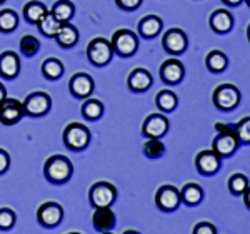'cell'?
<instances>
[{
	"label": "cell",
	"mask_w": 250,
	"mask_h": 234,
	"mask_svg": "<svg viewBox=\"0 0 250 234\" xmlns=\"http://www.w3.org/2000/svg\"><path fill=\"white\" fill-rule=\"evenodd\" d=\"M244 2H245V3H247V5L250 7V0H244Z\"/></svg>",
	"instance_id": "45"
},
{
	"label": "cell",
	"mask_w": 250,
	"mask_h": 234,
	"mask_svg": "<svg viewBox=\"0 0 250 234\" xmlns=\"http://www.w3.org/2000/svg\"><path fill=\"white\" fill-rule=\"evenodd\" d=\"M102 234H114V233H112V231H107V233H102Z\"/></svg>",
	"instance_id": "46"
},
{
	"label": "cell",
	"mask_w": 250,
	"mask_h": 234,
	"mask_svg": "<svg viewBox=\"0 0 250 234\" xmlns=\"http://www.w3.org/2000/svg\"><path fill=\"white\" fill-rule=\"evenodd\" d=\"M222 164V157L212 149L207 151H200L195 157V167L202 176H213L219 172Z\"/></svg>",
	"instance_id": "15"
},
{
	"label": "cell",
	"mask_w": 250,
	"mask_h": 234,
	"mask_svg": "<svg viewBox=\"0 0 250 234\" xmlns=\"http://www.w3.org/2000/svg\"><path fill=\"white\" fill-rule=\"evenodd\" d=\"M233 132L239 140V144H250V116L240 119L239 122L233 126Z\"/></svg>",
	"instance_id": "35"
},
{
	"label": "cell",
	"mask_w": 250,
	"mask_h": 234,
	"mask_svg": "<svg viewBox=\"0 0 250 234\" xmlns=\"http://www.w3.org/2000/svg\"><path fill=\"white\" fill-rule=\"evenodd\" d=\"M110 46L120 57H132L139 50V37L135 32L128 29H119L112 35Z\"/></svg>",
	"instance_id": "4"
},
{
	"label": "cell",
	"mask_w": 250,
	"mask_h": 234,
	"mask_svg": "<svg viewBox=\"0 0 250 234\" xmlns=\"http://www.w3.org/2000/svg\"><path fill=\"white\" fill-rule=\"evenodd\" d=\"M60 25H62V22H59V20L50 14V10H48V14L43 15V17L40 19L39 23H37L39 32L42 35H45V37H48V39H55V35H57V32L60 29Z\"/></svg>",
	"instance_id": "29"
},
{
	"label": "cell",
	"mask_w": 250,
	"mask_h": 234,
	"mask_svg": "<svg viewBox=\"0 0 250 234\" xmlns=\"http://www.w3.org/2000/svg\"><path fill=\"white\" fill-rule=\"evenodd\" d=\"M170 122H168L167 116L160 114H150L145 117L144 124H142V134L147 139H160L168 132Z\"/></svg>",
	"instance_id": "11"
},
{
	"label": "cell",
	"mask_w": 250,
	"mask_h": 234,
	"mask_svg": "<svg viewBox=\"0 0 250 234\" xmlns=\"http://www.w3.org/2000/svg\"><path fill=\"white\" fill-rule=\"evenodd\" d=\"M152 82L154 79H152L150 72L144 67L134 69L127 77V86L132 92H145L147 89H150Z\"/></svg>",
	"instance_id": "18"
},
{
	"label": "cell",
	"mask_w": 250,
	"mask_h": 234,
	"mask_svg": "<svg viewBox=\"0 0 250 234\" xmlns=\"http://www.w3.org/2000/svg\"><path fill=\"white\" fill-rule=\"evenodd\" d=\"M10 167V154L0 147V174H5Z\"/></svg>",
	"instance_id": "39"
},
{
	"label": "cell",
	"mask_w": 250,
	"mask_h": 234,
	"mask_svg": "<svg viewBox=\"0 0 250 234\" xmlns=\"http://www.w3.org/2000/svg\"><path fill=\"white\" fill-rule=\"evenodd\" d=\"M212 100L220 111H233L240 104V91L233 84H220L213 91Z\"/></svg>",
	"instance_id": "7"
},
{
	"label": "cell",
	"mask_w": 250,
	"mask_h": 234,
	"mask_svg": "<svg viewBox=\"0 0 250 234\" xmlns=\"http://www.w3.org/2000/svg\"><path fill=\"white\" fill-rule=\"evenodd\" d=\"M50 14L62 23L70 22L75 15V5L70 0H57V2L52 5Z\"/></svg>",
	"instance_id": "26"
},
{
	"label": "cell",
	"mask_w": 250,
	"mask_h": 234,
	"mask_svg": "<svg viewBox=\"0 0 250 234\" xmlns=\"http://www.w3.org/2000/svg\"><path fill=\"white\" fill-rule=\"evenodd\" d=\"M5 97H7V91H5V87H3V84L0 82V102H2Z\"/></svg>",
	"instance_id": "42"
},
{
	"label": "cell",
	"mask_w": 250,
	"mask_h": 234,
	"mask_svg": "<svg viewBox=\"0 0 250 234\" xmlns=\"http://www.w3.org/2000/svg\"><path fill=\"white\" fill-rule=\"evenodd\" d=\"M180 203V191L177 187H173L170 184H165L162 187H159V191L155 192V206L160 211L172 212L175 209H179Z\"/></svg>",
	"instance_id": "10"
},
{
	"label": "cell",
	"mask_w": 250,
	"mask_h": 234,
	"mask_svg": "<svg viewBox=\"0 0 250 234\" xmlns=\"http://www.w3.org/2000/svg\"><path fill=\"white\" fill-rule=\"evenodd\" d=\"M114 57V49L110 46V40L104 37H97L90 40V44L87 46V59L92 66L95 67H104Z\"/></svg>",
	"instance_id": "6"
},
{
	"label": "cell",
	"mask_w": 250,
	"mask_h": 234,
	"mask_svg": "<svg viewBox=\"0 0 250 234\" xmlns=\"http://www.w3.org/2000/svg\"><path fill=\"white\" fill-rule=\"evenodd\" d=\"M55 40L62 49H72L77 46L79 42V30L75 25H72L70 22H65L60 25V29L55 35Z\"/></svg>",
	"instance_id": "22"
},
{
	"label": "cell",
	"mask_w": 250,
	"mask_h": 234,
	"mask_svg": "<svg viewBox=\"0 0 250 234\" xmlns=\"http://www.w3.org/2000/svg\"><path fill=\"white\" fill-rule=\"evenodd\" d=\"M208 23H210V29L215 32V34H220V35L229 34L233 27V15L225 9H217L210 14Z\"/></svg>",
	"instance_id": "17"
},
{
	"label": "cell",
	"mask_w": 250,
	"mask_h": 234,
	"mask_svg": "<svg viewBox=\"0 0 250 234\" xmlns=\"http://www.w3.org/2000/svg\"><path fill=\"white\" fill-rule=\"evenodd\" d=\"M249 186H250L249 184V177L245 174L237 172V174L229 177V191H230L233 196H242L245 191H247Z\"/></svg>",
	"instance_id": "32"
},
{
	"label": "cell",
	"mask_w": 250,
	"mask_h": 234,
	"mask_svg": "<svg viewBox=\"0 0 250 234\" xmlns=\"http://www.w3.org/2000/svg\"><path fill=\"white\" fill-rule=\"evenodd\" d=\"M205 66L213 74H220L229 67V59L222 50H210L205 57Z\"/></svg>",
	"instance_id": "27"
},
{
	"label": "cell",
	"mask_w": 250,
	"mask_h": 234,
	"mask_svg": "<svg viewBox=\"0 0 250 234\" xmlns=\"http://www.w3.org/2000/svg\"><path fill=\"white\" fill-rule=\"evenodd\" d=\"M94 89L95 82L92 79V75H88L87 72H77L68 80V91L77 99H88L92 95V92H94Z\"/></svg>",
	"instance_id": "13"
},
{
	"label": "cell",
	"mask_w": 250,
	"mask_h": 234,
	"mask_svg": "<svg viewBox=\"0 0 250 234\" xmlns=\"http://www.w3.org/2000/svg\"><path fill=\"white\" fill-rule=\"evenodd\" d=\"M162 46L170 55H180V54H184V52L187 50L188 37H187V34H185L182 29H177V27H173V29H168L164 34Z\"/></svg>",
	"instance_id": "12"
},
{
	"label": "cell",
	"mask_w": 250,
	"mask_h": 234,
	"mask_svg": "<svg viewBox=\"0 0 250 234\" xmlns=\"http://www.w3.org/2000/svg\"><path fill=\"white\" fill-rule=\"evenodd\" d=\"M47 5L43 2H40V0H30V2H27L25 5H23V19H25V22L29 23H34V25H37L39 20L43 17L45 14H48Z\"/></svg>",
	"instance_id": "23"
},
{
	"label": "cell",
	"mask_w": 250,
	"mask_h": 234,
	"mask_svg": "<svg viewBox=\"0 0 250 234\" xmlns=\"http://www.w3.org/2000/svg\"><path fill=\"white\" fill-rule=\"evenodd\" d=\"M144 0H115V5L122 10H137L140 5H142Z\"/></svg>",
	"instance_id": "38"
},
{
	"label": "cell",
	"mask_w": 250,
	"mask_h": 234,
	"mask_svg": "<svg viewBox=\"0 0 250 234\" xmlns=\"http://www.w3.org/2000/svg\"><path fill=\"white\" fill-rule=\"evenodd\" d=\"M244 203H245V206L250 209V186L247 187V191L244 192Z\"/></svg>",
	"instance_id": "41"
},
{
	"label": "cell",
	"mask_w": 250,
	"mask_h": 234,
	"mask_svg": "<svg viewBox=\"0 0 250 234\" xmlns=\"http://www.w3.org/2000/svg\"><path fill=\"white\" fill-rule=\"evenodd\" d=\"M20 52H22L23 55H27V57H34L35 54L40 50V42L37 37H34V35H23L22 39H20Z\"/></svg>",
	"instance_id": "33"
},
{
	"label": "cell",
	"mask_w": 250,
	"mask_h": 234,
	"mask_svg": "<svg viewBox=\"0 0 250 234\" xmlns=\"http://www.w3.org/2000/svg\"><path fill=\"white\" fill-rule=\"evenodd\" d=\"M180 199L185 206H199L204 201V189L195 183H188L180 189Z\"/></svg>",
	"instance_id": "24"
},
{
	"label": "cell",
	"mask_w": 250,
	"mask_h": 234,
	"mask_svg": "<svg viewBox=\"0 0 250 234\" xmlns=\"http://www.w3.org/2000/svg\"><path fill=\"white\" fill-rule=\"evenodd\" d=\"M74 174V164L65 156H50L43 164V176L52 184H63Z\"/></svg>",
	"instance_id": "1"
},
{
	"label": "cell",
	"mask_w": 250,
	"mask_h": 234,
	"mask_svg": "<svg viewBox=\"0 0 250 234\" xmlns=\"http://www.w3.org/2000/svg\"><path fill=\"white\" fill-rule=\"evenodd\" d=\"M185 75V67L180 60L177 59H168L160 66V79L168 86H175L184 80Z\"/></svg>",
	"instance_id": "16"
},
{
	"label": "cell",
	"mask_w": 250,
	"mask_h": 234,
	"mask_svg": "<svg viewBox=\"0 0 250 234\" xmlns=\"http://www.w3.org/2000/svg\"><path fill=\"white\" fill-rule=\"evenodd\" d=\"M23 116L25 112H23V106L20 100L5 97L0 102V122L3 126H15L22 120Z\"/></svg>",
	"instance_id": "14"
},
{
	"label": "cell",
	"mask_w": 250,
	"mask_h": 234,
	"mask_svg": "<svg viewBox=\"0 0 250 234\" xmlns=\"http://www.w3.org/2000/svg\"><path fill=\"white\" fill-rule=\"evenodd\" d=\"M3 2H5V0H0V3H3Z\"/></svg>",
	"instance_id": "48"
},
{
	"label": "cell",
	"mask_w": 250,
	"mask_h": 234,
	"mask_svg": "<svg viewBox=\"0 0 250 234\" xmlns=\"http://www.w3.org/2000/svg\"><path fill=\"white\" fill-rule=\"evenodd\" d=\"M20 74V57L14 50L0 54V75L3 79H15Z\"/></svg>",
	"instance_id": "19"
},
{
	"label": "cell",
	"mask_w": 250,
	"mask_h": 234,
	"mask_svg": "<svg viewBox=\"0 0 250 234\" xmlns=\"http://www.w3.org/2000/svg\"><path fill=\"white\" fill-rule=\"evenodd\" d=\"M23 112L25 116L30 117H43L50 112L52 109V97L47 92H32L25 97V100L22 102Z\"/></svg>",
	"instance_id": "8"
},
{
	"label": "cell",
	"mask_w": 250,
	"mask_h": 234,
	"mask_svg": "<svg viewBox=\"0 0 250 234\" xmlns=\"http://www.w3.org/2000/svg\"><path fill=\"white\" fill-rule=\"evenodd\" d=\"M63 144H65L67 149L75 152H80L83 149L88 147L92 139V134L88 131L87 126L80 122H70L68 126L63 129Z\"/></svg>",
	"instance_id": "3"
},
{
	"label": "cell",
	"mask_w": 250,
	"mask_h": 234,
	"mask_svg": "<svg viewBox=\"0 0 250 234\" xmlns=\"http://www.w3.org/2000/svg\"><path fill=\"white\" fill-rule=\"evenodd\" d=\"M162 27L164 22L159 15H145L139 22V35H142L144 39H154L162 32Z\"/></svg>",
	"instance_id": "21"
},
{
	"label": "cell",
	"mask_w": 250,
	"mask_h": 234,
	"mask_svg": "<svg viewBox=\"0 0 250 234\" xmlns=\"http://www.w3.org/2000/svg\"><path fill=\"white\" fill-rule=\"evenodd\" d=\"M92 223H94V228L99 233H107L115 228L117 219L110 208H99L95 209L94 216H92Z\"/></svg>",
	"instance_id": "20"
},
{
	"label": "cell",
	"mask_w": 250,
	"mask_h": 234,
	"mask_svg": "<svg viewBox=\"0 0 250 234\" xmlns=\"http://www.w3.org/2000/svg\"><path fill=\"white\" fill-rule=\"evenodd\" d=\"M82 116L87 120H97L104 116V104L99 99H83L82 104Z\"/></svg>",
	"instance_id": "31"
},
{
	"label": "cell",
	"mask_w": 250,
	"mask_h": 234,
	"mask_svg": "<svg viewBox=\"0 0 250 234\" xmlns=\"http://www.w3.org/2000/svg\"><path fill=\"white\" fill-rule=\"evenodd\" d=\"M67 234H82V233H67Z\"/></svg>",
	"instance_id": "47"
},
{
	"label": "cell",
	"mask_w": 250,
	"mask_h": 234,
	"mask_svg": "<svg viewBox=\"0 0 250 234\" xmlns=\"http://www.w3.org/2000/svg\"><path fill=\"white\" fill-rule=\"evenodd\" d=\"M124 234H140V233L135 231V229H127V231H124Z\"/></svg>",
	"instance_id": "43"
},
{
	"label": "cell",
	"mask_w": 250,
	"mask_h": 234,
	"mask_svg": "<svg viewBox=\"0 0 250 234\" xmlns=\"http://www.w3.org/2000/svg\"><path fill=\"white\" fill-rule=\"evenodd\" d=\"M142 151L148 159H159L160 156H164L165 146L160 139H147V142L144 144Z\"/></svg>",
	"instance_id": "34"
},
{
	"label": "cell",
	"mask_w": 250,
	"mask_h": 234,
	"mask_svg": "<svg viewBox=\"0 0 250 234\" xmlns=\"http://www.w3.org/2000/svg\"><path fill=\"white\" fill-rule=\"evenodd\" d=\"M222 2H224L227 7H237V5H240L244 0H222Z\"/></svg>",
	"instance_id": "40"
},
{
	"label": "cell",
	"mask_w": 250,
	"mask_h": 234,
	"mask_svg": "<svg viewBox=\"0 0 250 234\" xmlns=\"http://www.w3.org/2000/svg\"><path fill=\"white\" fill-rule=\"evenodd\" d=\"M88 201L94 209L99 208H112V204L117 201V189L114 184L107 181L95 183L88 191Z\"/></svg>",
	"instance_id": "5"
},
{
	"label": "cell",
	"mask_w": 250,
	"mask_h": 234,
	"mask_svg": "<svg viewBox=\"0 0 250 234\" xmlns=\"http://www.w3.org/2000/svg\"><path fill=\"white\" fill-rule=\"evenodd\" d=\"M63 219V208L59 203L48 201L37 209V221L43 228H57Z\"/></svg>",
	"instance_id": "9"
},
{
	"label": "cell",
	"mask_w": 250,
	"mask_h": 234,
	"mask_svg": "<svg viewBox=\"0 0 250 234\" xmlns=\"http://www.w3.org/2000/svg\"><path fill=\"white\" fill-rule=\"evenodd\" d=\"M155 106L159 107V111L162 114H170L179 106V97H177L175 92L168 91V89H164L159 94L155 95Z\"/></svg>",
	"instance_id": "25"
},
{
	"label": "cell",
	"mask_w": 250,
	"mask_h": 234,
	"mask_svg": "<svg viewBox=\"0 0 250 234\" xmlns=\"http://www.w3.org/2000/svg\"><path fill=\"white\" fill-rule=\"evenodd\" d=\"M215 129L219 131V134L212 140V151H215L220 157L233 156L237 149H239V140H237L235 132H233V126L217 122Z\"/></svg>",
	"instance_id": "2"
},
{
	"label": "cell",
	"mask_w": 250,
	"mask_h": 234,
	"mask_svg": "<svg viewBox=\"0 0 250 234\" xmlns=\"http://www.w3.org/2000/svg\"><path fill=\"white\" fill-rule=\"evenodd\" d=\"M19 23H20V17L15 10L12 9L0 10V32L2 34H12L14 30H17Z\"/></svg>",
	"instance_id": "30"
},
{
	"label": "cell",
	"mask_w": 250,
	"mask_h": 234,
	"mask_svg": "<svg viewBox=\"0 0 250 234\" xmlns=\"http://www.w3.org/2000/svg\"><path fill=\"white\" fill-rule=\"evenodd\" d=\"M192 234H217V228L208 221H202V223L195 224Z\"/></svg>",
	"instance_id": "37"
},
{
	"label": "cell",
	"mask_w": 250,
	"mask_h": 234,
	"mask_svg": "<svg viewBox=\"0 0 250 234\" xmlns=\"http://www.w3.org/2000/svg\"><path fill=\"white\" fill-rule=\"evenodd\" d=\"M17 223V214L10 208H0V231H10Z\"/></svg>",
	"instance_id": "36"
},
{
	"label": "cell",
	"mask_w": 250,
	"mask_h": 234,
	"mask_svg": "<svg viewBox=\"0 0 250 234\" xmlns=\"http://www.w3.org/2000/svg\"><path fill=\"white\" fill-rule=\"evenodd\" d=\"M63 70H65V67H63L62 60L57 57H48L42 62V74L48 80L60 79L63 75Z\"/></svg>",
	"instance_id": "28"
},
{
	"label": "cell",
	"mask_w": 250,
	"mask_h": 234,
	"mask_svg": "<svg viewBox=\"0 0 250 234\" xmlns=\"http://www.w3.org/2000/svg\"><path fill=\"white\" fill-rule=\"evenodd\" d=\"M247 39H249V42H250V23H249V27H247Z\"/></svg>",
	"instance_id": "44"
}]
</instances>
